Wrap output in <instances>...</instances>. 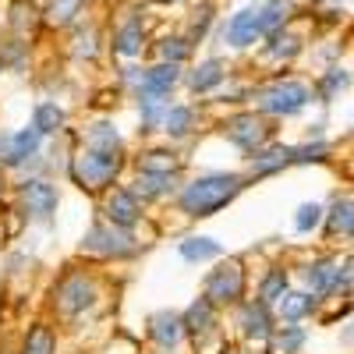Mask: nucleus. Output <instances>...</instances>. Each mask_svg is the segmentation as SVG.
<instances>
[{
	"label": "nucleus",
	"mask_w": 354,
	"mask_h": 354,
	"mask_svg": "<svg viewBox=\"0 0 354 354\" xmlns=\"http://www.w3.org/2000/svg\"><path fill=\"white\" fill-rule=\"evenodd\" d=\"M245 188V181L238 174H209V177H198V181H192L185 192H181V209L188 216H213L220 213L227 202H234V195H238Z\"/></svg>",
	"instance_id": "obj_1"
},
{
	"label": "nucleus",
	"mask_w": 354,
	"mask_h": 354,
	"mask_svg": "<svg viewBox=\"0 0 354 354\" xmlns=\"http://www.w3.org/2000/svg\"><path fill=\"white\" fill-rule=\"evenodd\" d=\"M259 110L262 113H273V117H290V113H301L312 100V88L301 82H273L255 93Z\"/></svg>",
	"instance_id": "obj_2"
},
{
	"label": "nucleus",
	"mask_w": 354,
	"mask_h": 354,
	"mask_svg": "<svg viewBox=\"0 0 354 354\" xmlns=\"http://www.w3.org/2000/svg\"><path fill=\"white\" fill-rule=\"evenodd\" d=\"M117 170H121V160L106 156V153H96V149L75 156V163H71V177H75L82 188H88V192L106 188L113 177H117Z\"/></svg>",
	"instance_id": "obj_3"
},
{
	"label": "nucleus",
	"mask_w": 354,
	"mask_h": 354,
	"mask_svg": "<svg viewBox=\"0 0 354 354\" xmlns=\"http://www.w3.org/2000/svg\"><path fill=\"white\" fill-rule=\"evenodd\" d=\"M245 294V270L238 262H223L220 270L209 273L205 280V298L213 305H234Z\"/></svg>",
	"instance_id": "obj_4"
},
{
	"label": "nucleus",
	"mask_w": 354,
	"mask_h": 354,
	"mask_svg": "<svg viewBox=\"0 0 354 354\" xmlns=\"http://www.w3.org/2000/svg\"><path fill=\"white\" fill-rule=\"evenodd\" d=\"M223 39L234 46V50H248L262 39V25H259V8H241L234 11L227 28H223Z\"/></svg>",
	"instance_id": "obj_5"
},
{
	"label": "nucleus",
	"mask_w": 354,
	"mask_h": 354,
	"mask_svg": "<svg viewBox=\"0 0 354 354\" xmlns=\"http://www.w3.org/2000/svg\"><path fill=\"white\" fill-rule=\"evenodd\" d=\"M270 124L262 121V117H255V113H241V117H234V121L227 124V135H230V142L234 145H241L245 153H255V149H262L266 145V138H270Z\"/></svg>",
	"instance_id": "obj_6"
},
{
	"label": "nucleus",
	"mask_w": 354,
	"mask_h": 354,
	"mask_svg": "<svg viewBox=\"0 0 354 354\" xmlns=\"http://www.w3.org/2000/svg\"><path fill=\"white\" fill-rule=\"evenodd\" d=\"M85 305H93V283H88L82 273L61 280V287H57V308H61L64 315H75Z\"/></svg>",
	"instance_id": "obj_7"
},
{
	"label": "nucleus",
	"mask_w": 354,
	"mask_h": 354,
	"mask_svg": "<svg viewBox=\"0 0 354 354\" xmlns=\"http://www.w3.org/2000/svg\"><path fill=\"white\" fill-rule=\"evenodd\" d=\"M85 248L96 252V255H128V252H135L128 234L113 230V227H93L88 238H85Z\"/></svg>",
	"instance_id": "obj_8"
},
{
	"label": "nucleus",
	"mask_w": 354,
	"mask_h": 354,
	"mask_svg": "<svg viewBox=\"0 0 354 354\" xmlns=\"http://www.w3.org/2000/svg\"><path fill=\"white\" fill-rule=\"evenodd\" d=\"M305 277H308V283H312L315 294H333V290H340L347 283V273L340 270V262H333V259L312 262L308 270H305Z\"/></svg>",
	"instance_id": "obj_9"
},
{
	"label": "nucleus",
	"mask_w": 354,
	"mask_h": 354,
	"mask_svg": "<svg viewBox=\"0 0 354 354\" xmlns=\"http://www.w3.org/2000/svg\"><path fill=\"white\" fill-rule=\"evenodd\" d=\"M21 202H25V209L46 220L53 209H57V188L46 185V181H25L21 185Z\"/></svg>",
	"instance_id": "obj_10"
},
{
	"label": "nucleus",
	"mask_w": 354,
	"mask_h": 354,
	"mask_svg": "<svg viewBox=\"0 0 354 354\" xmlns=\"http://www.w3.org/2000/svg\"><path fill=\"white\" fill-rule=\"evenodd\" d=\"M106 216H110V223L113 227H131L138 216H142V209H138V195L135 192H113L110 198H106Z\"/></svg>",
	"instance_id": "obj_11"
},
{
	"label": "nucleus",
	"mask_w": 354,
	"mask_h": 354,
	"mask_svg": "<svg viewBox=\"0 0 354 354\" xmlns=\"http://www.w3.org/2000/svg\"><path fill=\"white\" fill-rule=\"evenodd\" d=\"M294 18V0H266L259 8V25H262V36L280 32L287 28V21Z\"/></svg>",
	"instance_id": "obj_12"
},
{
	"label": "nucleus",
	"mask_w": 354,
	"mask_h": 354,
	"mask_svg": "<svg viewBox=\"0 0 354 354\" xmlns=\"http://www.w3.org/2000/svg\"><path fill=\"white\" fill-rule=\"evenodd\" d=\"M39 21H43V15L32 8V0H15L11 4V15H8V25H11V32L18 36V39H28L39 28Z\"/></svg>",
	"instance_id": "obj_13"
},
{
	"label": "nucleus",
	"mask_w": 354,
	"mask_h": 354,
	"mask_svg": "<svg viewBox=\"0 0 354 354\" xmlns=\"http://www.w3.org/2000/svg\"><path fill=\"white\" fill-rule=\"evenodd\" d=\"M4 145H8V149H4V163L18 167V163H25V156H32L39 149V131L25 128L18 135H4Z\"/></svg>",
	"instance_id": "obj_14"
},
{
	"label": "nucleus",
	"mask_w": 354,
	"mask_h": 354,
	"mask_svg": "<svg viewBox=\"0 0 354 354\" xmlns=\"http://www.w3.org/2000/svg\"><path fill=\"white\" fill-rule=\"evenodd\" d=\"M241 322H245V333H248V340H270V333H273L270 305H262V301H252V305H245V312H241Z\"/></svg>",
	"instance_id": "obj_15"
},
{
	"label": "nucleus",
	"mask_w": 354,
	"mask_h": 354,
	"mask_svg": "<svg viewBox=\"0 0 354 354\" xmlns=\"http://www.w3.org/2000/svg\"><path fill=\"white\" fill-rule=\"evenodd\" d=\"M177 78H181L177 64L163 61V64H156V68H149V71L142 75V88H138V93H156V96H167L170 88L177 85Z\"/></svg>",
	"instance_id": "obj_16"
},
{
	"label": "nucleus",
	"mask_w": 354,
	"mask_h": 354,
	"mask_svg": "<svg viewBox=\"0 0 354 354\" xmlns=\"http://www.w3.org/2000/svg\"><path fill=\"white\" fill-rule=\"evenodd\" d=\"M142 39H145L142 18H128V21L113 32V50L121 53V57H138V53H142Z\"/></svg>",
	"instance_id": "obj_17"
},
{
	"label": "nucleus",
	"mask_w": 354,
	"mask_h": 354,
	"mask_svg": "<svg viewBox=\"0 0 354 354\" xmlns=\"http://www.w3.org/2000/svg\"><path fill=\"white\" fill-rule=\"evenodd\" d=\"M85 4H88V0H50L46 11H43V18H46L53 28H68V25H75V21L85 15Z\"/></svg>",
	"instance_id": "obj_18"
},
{
	"label": "nucleus",
	"mask_w": 354,
	"mask_h": 354,
	"mask_svg": "<svg viewBox=\"0 0 354 354\" xmlns=\"http://www.w3.org/2000/svg\"><path fill=\"white\" fill-rule=\"evenodd\" d=\"M287 163H294V149H290V145L255 149V156H252V174L262 177V174H273V170H280V167H287Z\"/></svg>",
	"instance_id": "obj_19"
},
{
	"label": "nucleus",
	"mask_w": 354,
	"mask_h": 354,
	"mask_svg": "<svg viewBox=\"0 0 354 354\" xmlns=\"http://www.w3.org/2000/svg\"><path fill=\"white\" fill-rule=\"evenodd\" d=\"M277 308H280V319L298 322L308 312H315V298H312V294H301V290H283L277 298Z\"/></svg>",
	"instance_id": "obj_20"
},
{
	"label": "nucleus",
	"mask_w": 354,
	"mask_h": 354,
	"mask_svg": "<svg viewBox=\"0 0 354 354\" xmlns=\"http://www.w3.org/2000/svg\"><path fill=\"white\" fill-rule=\"evenodd\" d=\"M223 78H227L223 61H205V64H198V68L188 75V85L195 88V93H209V88H216Z\"/></svg>",
	"instance_id": "obj_21"
},
{
	"label": "nucleus",
	"mask_w": 354,
	"mask_h": 354,
	"mask_svg": "<svg viewBox=\"0 0 354 354\" xmlns=\"http://www.w3.org/2000/svg\"><path fill=\"white\" fill-rule=\"evenodd\" d=\"M149 333H153V340H156L160 347H174L177 340H181V333H185V319L163 312V315L153 319V330H149Z\"/></svg>",
	"instance_id": "obj_22"
},
{
	"label": "nucleus",
	"mask_w": 354,
	"mask_h": 354,
	"mask_svg": "<svg viewBox=\"0 0 354 354\" xmlns=\"http://www.w3.org/2000/svg\"><path fill=\"white\" fill-rule=\"evenodd\" d=\"M301 53V39L290 36L287 28H280V32H270V43H266V57L270 61H290V57Z\"/></svg>",
	"instance_id": "obj_23"
},
{
	"label": "nucleus",
	"mask_w": 354,
	"mask_h": 354,
	"mask_svg": "<svg viewBox=\"0 0 354 354\" xmlns=\"http://www.w3.org/2000/svg\"><path fill=\"white\" fill-rule=\"evenodd\" d=\"M301 344H305V330L301 326H283V330H273L270 333V351L273 354H298L301 351Z\"/></svg>",
	"instance_id": "obj_24"
},
{
	"label": "nucleus",
	"mask_w": 354,
	"mask_h": 354,
	"mask_svg": "<svg viewBox=\"0 0 354 354\" xmlns=\"http://www.w3.org/2000/svg\"><path fill=\"white\" fill-rule=\"evenodd\" d=\"M213 312H216V305H213L209 298H198V301L188 308V315H185V330H192L195 337L205 333V330L213 326Z\"/></svg>",
	"instance_id": "obj_25"
},
{
	"label": "nucleus",
	"mask_w": 354,
	"mask_h": 354,
	"mask_svg": "<svg viewBox=\"0 0 354 354\" xmlns=\"http://www.w3.org/2000/svg\"><path fill=\"white\" fill-rule=\"evenodd\" d=\"M330 234H351V238H354V198H337L333 202Z\"/></svg>",
	"instance_id": "obj_26"
},
{
	"label": "nucleus",
	"mask_w": 354,
	"mask_h": 354,
	"mask_svg": "<svg viewBox=\"0 0 354 354\" xmlns=\"http://www.w3.org/2000/svg\"><path fill=\"white\" fill-rule=\"evenodd\" d=\"M88 149L113 156L117 149H121V138H117V131L110 124H96V128H88Z\"/></svg>",
	"instance_id": "obj_27"
},
{
	"label": "nucleus",
	"mask_w": 354,
	"mask_h": 354,
	"mask_svg": "<svg viewBox=\"0 0 354 354\" xmlns=\"http://www.w3.org/2000/svg\"><path fill=\"white\" fill-rule=\"evenodd\" d=\"M181 255L188 262H202V259H216L220 255V245L213 238H185L181 241Z\"/></svg>",
	"instance_id": "obj_28"
},
{
	"label": "nucleus",
	"mask_w": 354,
	"mask_h": 354,
	"mask_svg": "<svg viewBox=\"0 0 354 354\" xmlns=\"http://www.w3.org/2000/svg\"><path fill=\"white\" fill-rule=\"evenodd\" d=\"M347 82H351V75L344 71V68H330L326 75H322L319 78V85H315V93H319V100H333L337 93H344V88H347Z\"/></svg>",
	"instance_id": "obj_29"
},
{
	"label": "nucleus",
	"mask_w": 354,
	"mask_h": 354,
	"mask_svg": "<svg viewBox=\"0 0 354 354\" xmlns=\"http://www.w3.org/2000/svg\"><path fill=\"white\" fill-rule=\"evenodd\" d=\"M61 124H64V110L57 106V103H43V106H36V131L39 135H53V131H61Z\"/></svg>",
	"instance_id": "obj_30"
},
{
	"label": "nucleus",
	"mask_w": 354,
	"mask_h": 354,
	"mask_svg": "<svg viewBox=\"0 0 354 354\" xmlns=\"http://www.w3.org/2000/svg\"><path fill=\"white\" fill-rule=\"evenodd\" d=\"M283 290H287V273L283 270H270L266 280H262V287H259V301L262 305H277V298Z\"/></svg>",
	"instance_id": "obj_31"
},
{
	"label": "nucleus",
	"mask_w": 354,
	"mask_h": 354,
	"mask_svg": "<svg viewBox=\"0 0 354 354\" xmlns=\"http://www.w3.org/2000/svg\"><path fill=\"white\" fill-rule=\"evenodd\" d=\"M21 354H53V333H50V326H36L32 333H28Z\"/></svg>",
	"instance_id": "obj_32"
},
{
	"label": "nucleus",
	"mask_w": 354,
	"mask_h": 354,
	"mask_svg": "<svg viewBox=\"0 0 354 354\" xmlns=\"http://www.w3.org/2000/svg\"><path fill=\"white\" fill-rule=\"evenodd\" d=\"M160 57L170 64H181L192 57V39H181V36H174V39H163L160 43Z\"/></svg>",
	"instance_id": "obj_33"
},
{
	"label": "nucleus",
	"mask_w": 354,
	"mask_h": 354,
	"mask_svg": "<svg viewBox=\"0 0 354 354\" xmlns=\"http://www.w3.org/2000/svg\"><path fill=\"white\" fill-rule=\"evenodd\" d=\"M163 131L167 135H188L192 131V110L188 106H174V110H167V117H163Z\"/></svg>",
	"instance_id": "obj_34"
},
{
	"label": "nucleus",
	"mask_w": 354,
	"mask_h": 354,
	"mask_svg": "<svg viewBox=\"0 0 354 354\" xmlns=\"http://www.w3.org/2000/svg\"><path fill=\"white\" fill-rule=\"evenodd\" d=\"M138 170L142 174H174L177 160L167 156V153H145V160H138Z\"/></svg>",
	"instance_id": "obj_35"
},
{
	"label": "nucleus",
	"mask_w": 354,
	"mask_h": 354,
	"mask_svg": "<svg viewBox=\"0 0 354 354\" xmlns=\"http://www.w3.org/2000/svg\"><path fill=\"white\" fill-rule=\"evenodd\" d=\"M319 223H322V205H315V202H305L301 209H298V216H294V227H298L301 234H308Z\"/></svg>",
	"instance_id": "obj_36"
},
{
	"label": "nucleus",
	"mask_w": 354,
	"mask_h": 354,
	"mask_svg": "<svg viewBox=\"0 0 354 354\" xmlns=\"http://www.w3.org/2000/svg\"><path fill=\"white\" fill-rule=\"evenodd\" d=\"M209 25H213V4H202V8L195 11V18H192V43L209 32Z\"/></svg>",
	"instance_id": "obj_37"
},
{
	"label": "nucleus",
	"mask_w": 354,
	"mask_h": 354,
	"mask_svg": "<svg viewBox=\"0 0 354 354\" xmlns=\"http://www.w3.org/2000/svg\"><path fill=\"white\" fill-rule=\"evenodd\" d=\"M0 188H4V181H0Z\"/></svg>",
	"instance_id": "obj_38"
}]
</instances>
